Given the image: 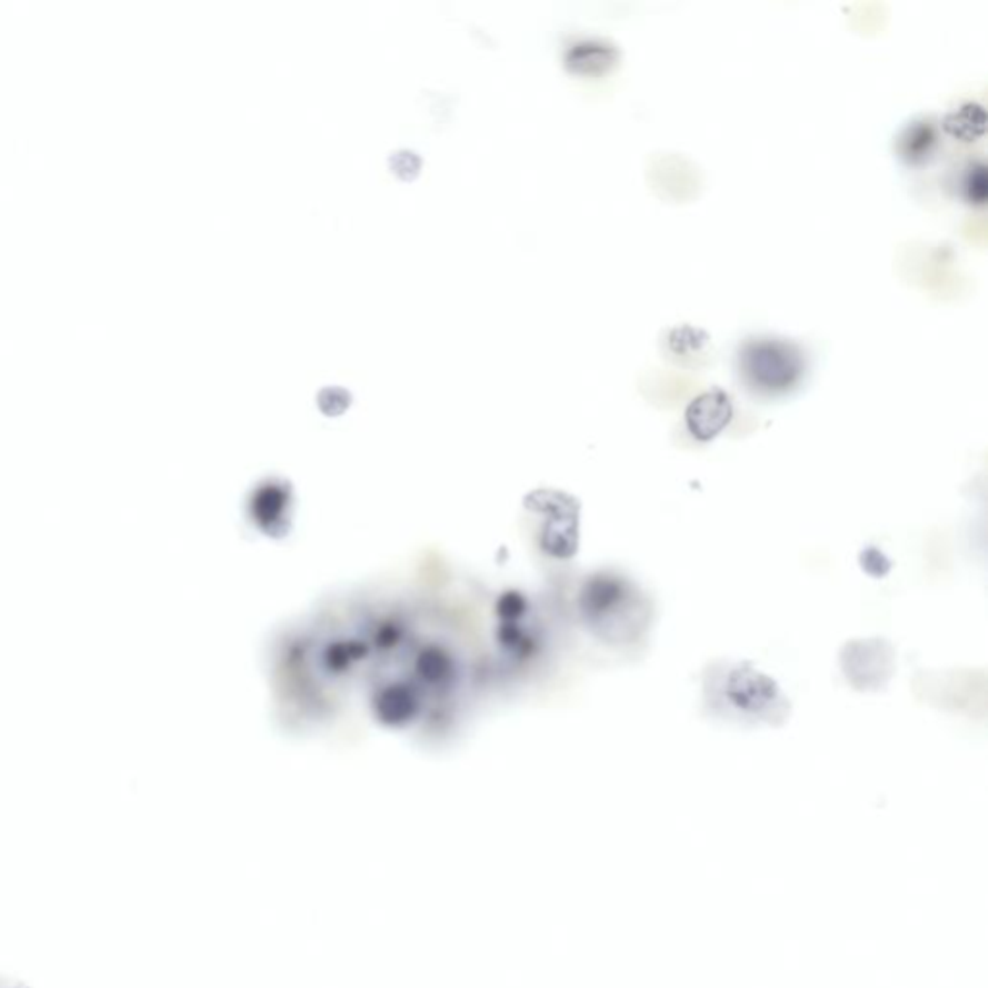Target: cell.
I'll list each match as a JSON object with an SVG mask.
<instances>
[{
	"label": "cell",
	"instance_id": "3",
	"mask_svg": "<svg viewBox=\"0 0 988 988\" xmlns=\"http://www.w3.org/2000/svg\"><path fill=\"white\" fill-rule=\"evenodd\" d=\"M738 367L744 382L759 395H784L806 371L798 346L780 338H754L741 346Z\"/></svg>",
	"mask_w": 988,
	"mask_h": 988
},
{
	"label": "cell",
	"instance_id": "4",
	"mask_svg": "<svg viewBox=\"0 0 988 988\" xmlns=\"http://www.w3.org/2000/svg\"><path fill=\"white\" fill-rule=\"evenodd\" d=\"M840 668L856 691H885L896 673V649L885 637L851 639L840 649Z\"/></svg>",
	"mask_w": 988,
	"mask_h": 988
},
{
	"label": "cell",
	"instance_id": "7",
	"mask_svg": "<svg viewBox=\"0 0 988 988\" xmlns=\"http://www.w3.org/2000/svg\"><path fill=\"white\" fill-rule=\"evenodd\" d=\"M900 153L908 162H921L937 146V130L929 120H917L900 138Z\"/></svg>",
	"mask_w": 988,
	"mask_h": 988
},
{
	"label": "cell",
	"instance_id": "1",
	"mask_svg": "<svg viewBox=\"0 0 988 988\" xmlns=\"http://www.w3.org/2000/svg\"><path fill=\"white\" fill-rule=\"evenodd\" d=\"M703 705L710 717L746 726L780 728L791 703L769 673L751 660H715L703 670Z\"/></svg>",
	"mask_w": 988,
	"mask_h": 988
},
{
	"label": "cell",
	"instance_id": "9",
	"mask_svg": "<svg viewBox=\"0 0 988 988\" xmlns=\"http://www.w3.org/2000/svg\"><path fill=\"white\" fill-rule=\"evenodd\" d=\"M859 562H861L865 573H869L871 578H885L886 573L892 570V560L886 557L885 552L877 549V547H867L859 555Z\"/></svg>",
	"mask_w": 988,
	"mask_h": 988
},
{
	"label": "cell",
	"instance_id": "5",
	"mask_svg": "<svg viewBox=\"0 0 988 988\" xmlns=\"http://www.w3.org/2000/svg\"><path fill=\"white\" fill-rule=\"evenodd\" d=\"M732 418V398L722 389L705 390L686 408V427L689 435L699 442L717 439Z\"/></svg>",
	"mask_w": 988,
	"mask_h": 988
},
{
	"label": "cell",
	"instance_id": "8",
	"mask_svg": "<svg viewBox=\"0 0 988 988\" xmlns=\"http://www.w3.org/2000/svg\"><path fill=\"white\" fill-rule=\"evenodd\" d=\"M961 193L969 203L985 206L988 196L987 167L985 162L975 161L969 164L961 180Z\"/></svg>",
	"mask_w": 988,
	"mask_h": 988
},
{
	"label": "cell",
	"instance_id": "2",
	"mask_svg": "<svg viewBox=\"0 0 988 988\" xmlns=\"http://www.w3.org/2000/svg\"><path fill=\"white\" fill-rule=\"evenodd\" d=\"M579 612L587 630L612 647L639 643L651 628V600L630 578L615 571H599L587 579L579 593Z\"/></svg>",
	"mask_w": 988,
	"mask_h": 988
},
{
	"label": "cell",
	"instance_id": "6",
	"mask_svg": "<svg viewBox=\"0 0 988 988\" xmlns=\"http://www.w3.org/2000/svg\"><path fill=\"white\" fill-rule=\"evenodd\" d=\"M985 124H987L985 109H982V104L974 103V101L959 104L956 109L950 110L942 120L946 133L952 136L954 140L966 141V143L979 140L985 133Z\"/></svg>",
	"mask_w": 988,
	"mask_h": 988
}]
</instances>
